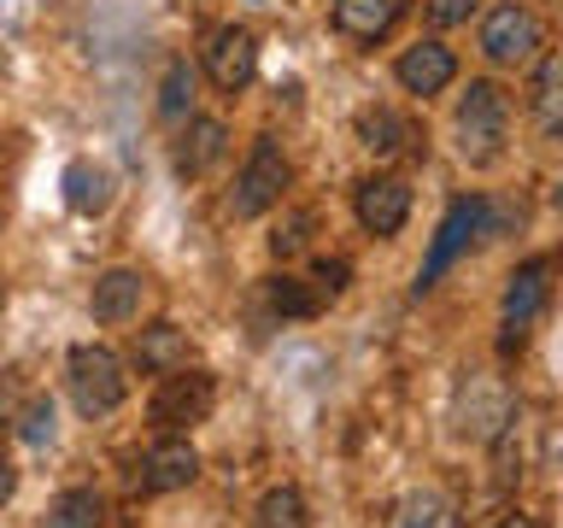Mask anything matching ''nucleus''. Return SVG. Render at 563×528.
<instances>
[{
	"label": "nucleus",
	"mask_w": 563,
	"mask_h": 528,
	"mask_svg": "<svg viewBox=\"0 0 563 528\" xmlns=\"http://www.w3.org/2000/svg\"><path fill=\"white\" fill-rule=\"evenodd\" d=\"M493 528H540V522H534V517H522V510H510V517H499Z\"/></svg>",
	"instance_id": "c85d7f7f"
},
{
	"label": "nucleus",
	"mask_w": 563,
	"mask_h": 528,
	"mask_svg": "<svg viewBox=\"0 0 563 528\" xmlns=\"http://www.w3.org/2000/svg\"><path fill=\"white\" fill-rule=\"evenodd\" d=\"M158 118L176 123V130L194 118V65L188 59H170L165 65V82H158Z\"/></svg>",
	"instance_id": "aec40b11"
},
{
	"label": "nucleus",
	"mask_w": 563,
	"mask_h": 528,
	"mask_svg": "<svg viewBox=\"0 0 563 528\" xmlns=\"http://www.w3.org/2000/svg\"><path fill=\"white\" fill-rule=\"evenodd\" d=\"M135 364L147 370V376H170V370L188 364V329L176 323H147L135 334Z\"/></svg>",
	"instance_id": "2eb2a0df"
},
{
	"label": "nucleus",
	"mask_w": 563,
	"mask_h": 528,
	"mask_svg": "<svg viewBox=\"0 0 563 528\" xmlns=\"http://www.w3.org/2000/svg\"><path fill=\"white\" fill-rule=\"evenodd\" d=\"M358 141L376 158H394V153H405L417 141V130L399 112H387V106H369V112H358Z\"/></svg>",
	"instance_id": "f3484780"
},
{
	"label": "nucleus",
	"mask_w": 563,
	"mask_h": 528,
	"mask_svg": "<svg viewBox=\"0 0 563 528\" xmlns=\"http://www.w3.org/2000/svg\"><path fill=\"white\" fill-rule=\"evenodd\" d=\"M12 422H18V435H24L30 447H47L53 440V399H24Z\"/></svg>",
	"instance_id": "393cba45"
},
{
	"label": "nucleus",
	"mask_w": 563,
	"mask_h": 528,
	"mask_svg": "<svg viewBox=\"0 0 563 528\" xmlns=\"http://www.w3.org/2000/svg\"><path fill=\"white\" fill-rule=\"evenodd\" d=\"M253 528H311V517H306V493H299L294 482L271 487V493L258 499V510H253Z\"/></svg>",
	"instance_id": "412c9836"
},
{
	"label": "nucleus",
	"mask_w": 563,
	"mask_h": 528,
	"mask_svg": "<svg viewBox=\"0 0 563 528\" xmlns=\"http://www.w3.org/2000/svg\"><path fill=\"white\" fill-rule=\"evenodd\" d=\"M346 276H352V264H346V258H317L311 288L323 294V299H341V294H346Z\"/></svg>",
	"instance_id": "a878e982"
},
{
	"label": "nucleus",
	"mask_w": 563,
	"mask_h": 528,
	"mask_svg": "<svg viewBox=\"0 0 563 528\" xmlns=\"http://www.w3.org/2000/svg\"><path fill=\"white\" fill-rule=\"evenodd\" d=\"M65 382H70V399H77V411H82V417H106V411H118L123 394H130L123 359H118L112 346H100V341L70 346V359H65Z\"/></svg>",
	"instance_id": "7ed1b4c3"
},
{
	"label": "nucleus",
	"mask_w": 563,
	"mask_h": 528,
	"mask_svg": "<svg viewBox=\"0 0 563 528\" xmlns=\"http://www.w3.org/2000/svg\"><path fill=\"white\" fill-rule=\"evenodd\" d=\"M141 294H147V276L130 271V264H118V271H106L95 282L88 311H95V323H130V317L141 311Z\"/></svg>",
	"instance_id": "ddd939ff"
},
{
	"label": "nucleus",
	"mask_w": 563,
	"mask_h": 528,
	"mask_svg": "<svg viewBox=\"0 0 563 528\" xmlns=\"http://www.w3.org/2000/svg\"><path fill=\"white\" fill-rule=\"evenodd\" d=\"M394 77H399V88L405 95H417V100H429V95H440V88H452V77H457V53L446 47V42H411L399 53V65H394Z\"/></svg>",
	"instance_id": "9d476101"
},
{
	"label": "nucleus",
	"mask_w": 563,
	"mask_h": 528,
	"mask_svg": "<svg viewBox=\"0 0 563 528\" xmlns=\"http://www.w3.org/2000/svg\"><path fill=\"white\" fill-rule=\"evenodd\" d=\"M457 158L464 165H499L505 158V141H510V95L499 82H487V77H475L464 88V100H457Z\"/></svg>",
	"instance_id": "f257e3e1"
},
{
	"label": "nucleus",
	"mask_w": 563,
	"mask_h": 528,
	"mask_svg": "<svg viewBox=\"0 0 563 528\" xmlns=\"http://www.w3.org/2000/svg\"><path fill=\"white\" fill-rule=\"evenodd\" d=\"M534 118L545 135L563 130V59L558 53H534Z\"/></svg>",
	"instance_id": "a211bd4d"
},
{
	"label": "nucleus",
	"mask_w": 563,
	"mask_h": 528,
	"mask_svg": "<svg viewBox=\"0 0 563 528\" xmlns=\"http://www.w3.org/2000/svg\"><path fill=\"white\" fill-rule=\"evenodd\" d=\"M288 153L276 147L271 135L253 141V153H246V165L235 176V188H229V211L235 218H264L271 206H282V188H288Z\"/></svg>",
	"instance_id": "39448f33"
},
{
	"label": "nucleus",
	"mask_w": 563,
	"mask_h": 528,
	"mask_svg": "<svg viewBox=\"0 0 563 528\" xmlns=\"http://www.w3.org/2000/svg\"><path fill=\"white\" fill-rule=\"evenodd\" d=\"M211 405H218V376H206V370H170V376H158L153 399H147V417L158 422L165 435H188L194 422L211 417Z\"/></svg>",
	"instance_id": "20e7f679"
},
{
	"label": "nucleus",
	"mask_w": 563,
	"mask_h": 528,
	"mask_svg": "<svg viewBox=\"0 0 563 528\" xmlns=\"http://www.w3.org/2000/svg\"><path fill=\"white\" fill-rule=\"evenodd\" d=\"M65 206L82 211V218H100L106 206H112V170L106 165H88V158H77V165L65 170Z\"/></svg>",
	"instance_id": "dca6fc26"
},
{
	"label": "nucleus",
	"mask_w": 563,
	"mask_h": 528,
	"mask_svg": "<svg viewBox=\"0 0 563 528\" xmlns=\"http://www.w3.org/2000/svg\"><path fill=\"white\" fill-rule=\"evenodd\" d=\"M487 235H493V206L482 200V194H464V200H452L446 218H440V229H434V241H429V258H422V271H417V294H429L434 282L446 276L475 241H487Z\"/></svg>",
	"instance_id": "f03ea898"
},
{
	"label": "nucleus",
	"mask_w": 563,
	"mask_h": 528,
	"mask_svg": "<svg viewBox=\"0 0 563 528\" xmlns=\"http://www.w3.org/2000/svg\"><path fill=\"white\" fill-rule=\"evenodd\" d=\"M100 522H106V499L95 487L59 493V499L47 505V517H42V528H100Z\"/></svg>",
	"instance_id": "6ab92c4d"
},
{
	"label": "nucleus",
	"mask_w": 563,
	"mask_h": 528,
	"mask_svg": "<svg viewBox=\"0 0 563 528\" xmlns=\"http://www.w3.org/2000/svg\"><path fill=\"white\" fill-rule=\"evenodd\" d=\"M200 70L211 77L218 95H241V88L258 77V35L246 24H218L200 47Z\"/></svg>",
	"instance_id": "6e6552de"
},
{
	"label": "nucleus",
	"mask_w": 563,
	"mask_h": 528,
	"mask_svg": "<svg viewBox=\"0 0 563 528\" xmlns=\"http://www.w3.org/2000/svg\"><path fill=\"white\" fill-rule=\"evenodd\" d=\"M452 499L446 493H434V487H417V493H405L399 499V517L394 528H452Z\"/></svg>",
	"instance_id": "4be33fe9"
},
{
	"label": "nucleus",
	"mask_w": 563,
	"mask_h": 528,
	"mask_svg": "<svg viewBox=\"0 0 563 528\" xmlns=\"http://www.w3.org/2000/svg\"><path fill=\"white\" fill-rule=\"evenodd\" d=\"M475 7H482V0H429L422 12H429V24H434V30H452V24H470Z\"/></svg>",
	"instance_id": "bb28decb"
},
{
	"label": "nucleus",
	"mask_w": 563,
	"mask_h": 528,
	"mask_svg": "<svg viewBox=\"0 0 563 528\" xmlns=\"http://www.w3.org/2000/svg\"><path fill=\"white\" fill-rule=\"evenodd\" d=\"M545 306H552V258H528L510 271L505 282V352H522L528 334H534V323L545 317Z\"/></svg>",
	"instance_id": "0eeeda50"
},
{
	"label": "nucleus",
	"mask_w": 563,
	"mask_h": 528,
	"mask_svg": "<svg viewBox=\"0 0 563 528\" xmlns=\"http://www.w3.org/2000/svg\"><path fill=\"white\" fill-rule=\"evenodd\" d=\"M253 7H271V0H253Z\"/></svg>",
	"instance_id": "c756f323"
},
{
	"label": "nucleus",
	"mask_w": 563,
	"mask_h": 528,
	"mask_svg": "<svg viewBox=\"0 0 563 528\" xmlns=\"http://www.w3.org/2000/svg\"><path fill=\"white\" fill-rule=\"evenodd\" d=\"M311 229H317V211H288V223H276V235H271V253H276V258L306 253Z\"/></svg>",
	"instance_id": "b1692460"
},
{
	"label": "nucleus",
	"mask_w": 563,
	"mask_h": 528,
	"mask_svg": "<svg viewBox=\"0 0 563 528\" xmlns=\"http://www.w3.org/2000/svg\"><path fill=\"white\" fill-rule=\"evenodd\" d=\"M545 47V24L534 7L522 0H499L487 18H482V53L493 65H534V53Z\"/></svg>",
	"instance_id": "423d86ee"
},
{
	"label": "nucleus",
	"mask_w": 563,
	"mask_h": 528,
	"mask_svg": "<svg viewBox=\"0 0 563 528\" xmlns=\"http://www.w3.org/2000/svg\"><path fill=\"white\" fill-rule=\"evenodd\" d=\"M352 211H358L364 235L394 241L405 229V218H411V183H405V176H369V183H358V194H352Z\"/></svg>",
	"instance_id": "1a4fd4ad"
},
{
	"label": "nucleus",
	"mask_w": 563,
	"mask_h": 528,
	"mask_svg": "<svg viewBox=\"0 0 563 528\" xmlns=\"http://www.w3.org/2000/svg\"><path fill=\"white\" fill-rule=\"evenodd\" d=\"M223 153H229V130H223V123L218 118H188L183 141H176V170H183V176H206Z\"/></svg>",
	"instance_id": "4468645a"
},
{
	"label": "nucleus",
	"mask_w": 563,
	"mask_h": 528,
	"mask_svg": "<svg viewBox=\"0 0 563 528\" xmlns=\"http://www.w3.org/2000/svg\"><path fill=\"white\" fill-rule=\"evenodd\" d=\"M194 475H200V452H194L188 435L153 440L147 458H141V493H183Z\"/></svg>",
	"instance_id": "9b49d317"
},
{
	"label": "nucleus",
	"mask_w": 563,
	"mask_h": 528,
	"mask_svg": "<svg viewBox=\"0 0 563 528\" xmlns=\"http://www.w3.org/2000/svg\"><path fill=\"white\" fill-rule=\"evenodd\" d=\"M12 487H18V470L7 464V458H0V505H7V499H12Z\"/></svg>",
	"instance_id": "cd10ccee"
},
{
	"label": "nucleus",
	"mask_w": 563,
	"mask_h": 528,
	"mask_svg": "<svg viewBox=\"0 0 563 528\" xmlns=\"http://www.w3.org/2000/svg\"><path fill=\"white\" fill-rule=\"evenodd\" d=\"M405 7H411V0H334V30L346 35V42H364V47H376L387 30L399 24L405 18Z\"/></svg>",
	"instance_id": "f8f14e48"
},
{
	"label": "nucleus",
	"mask_w": 563,
	"mask_h": 528,
	"mask_svg": "<svg viewBox=\"0 0 563 528\" xmlns=\"http://www.w3.org/2000/svg\"><path fill=\"white\" fill-rule=\"evenodd\" d=\"M271 306H276V317H317L323 311V294L306 288L299 276H271Z\"/></svg>",
	"instance_id": "5701e85b"
}]
</instances>
